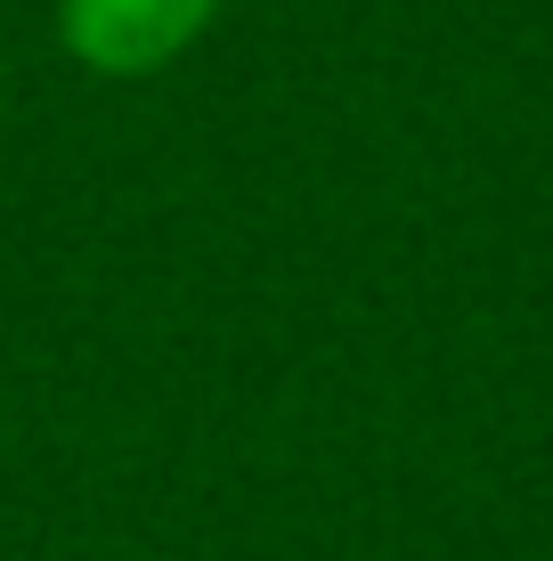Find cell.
I'll return each instance as SVG.
<instances>
[{"label": "cell", "mask_w": 553, "mask_h": 561, "mask_svg": "<svg viewBox=\"0 0 553 561\" xmlns=\"http://www.w3.org/2000/svg\"><path fill=\"white\" fill-rule=\"evenodd\" d=\"M212 25L220 0H57V42L99 82H155Z\"/></svg>", "instance_id": "6da1fadb"}]
</instances>
